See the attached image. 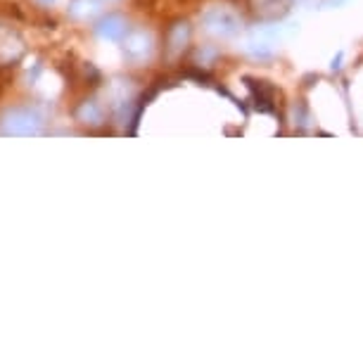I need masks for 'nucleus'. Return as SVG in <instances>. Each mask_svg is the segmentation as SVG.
Listing matches in <instances>:
<instances>
[{
  "mask_svg": "<svg viewBox=\"0 0 363 363\" xmlns=\"http://www.w3.org/2000/svg\"><path fill=\"white\" fill-rule=\"evenodd\" d=\"M24 55V43L12 29H0V69L15 67Z\"/></svg>",
  "mask_w": 363,
  "mask_h": 363,
  "instance_id": "nucleus-3",
  "label": "nucleus"
},
{
  "mask_svg": "<svg viewBox=\"0 0 363 363\" xmlns=\"http://www.w3.org/2000/svg\"><path fill=\"white\" fill-rule=\"evenodd\" d=\"M252 5H255V12L262 17H280L285 15L287 8H290V0H252Z\"/></svg>",
  "mask_w": 363,
  "mask_h": 363,
  "instance_id": "nucleus-7",
  "label": "nucleus"
},
{
  "mask_svg": "<svg viewBox=\"0 0 363 363\" xmlns=\"http://www.w3.org/2000/svg\"><path fill=\"white\" fill-rule=\"evenodd\" d=\"M186 38H188V26L186 24H176V29L171 31V36H169L171 50H181V45L186 43Z\"/></svg>",
  "mask_w": 363,
  "mask_h": 363,
  "instance_id": "nucleus-8",
  "label": "nucleus"
},
{
  "mask_svg": "<svg viewBox=\"0 0 363 363\" xmlns=\"http://www.w3.org/2000/svg\"><path fill=\"white\" fill-rule=\"evenodd\" d=\"M3 131L8 135H38L43 131V119H40V114L36 109L17 107L5 114Z\"/></svg>",
  "mask_w": 363,
  "mask_h": 363,
  "instance_id": "nucleus-1",
  "label": "nucleus"
},
{
  "mask_svg": "<svg viewBox=\"0 0 363 363\" xmlns=\"http://www.w3.org/2000/svg\"><path fill=\"white\" fill-rule=\"evenodd\" d=\"M98 33L105 40H121L126 36V22L116 15H109L98 24Z\"/></svg>",
  "mask_w": 363,
  "mask_h": 363,
  "instance_id": "nucleus-6",
  "label": "nucleus"
},
{
  "mask_svg": "<svg viewBox=\"0 0 363 363\" xmlns=\"http://www.w3.org/2000/svg\"><path fill=\"white\" fill-rule=\"evenodd\" d=\"M245 52H250L252 57H269L273 52V38L269 31H255L245 40Z\"/></svg>",
  "mask_w": 363,
  "mask_h": 363,
  "instance_id": "nucleus-5",
  "label": "nucleus"
},
{
  "mask_svg": "<svg viewBox=\"0 0 363 363\" xmlns=\"http://www.w3.org/2000/svg\"><path fill=\"white\" fill-rule=\"evenodd\" d=\"M74 8H84V10H79L77 15H93V12L98 10V3H95V0H79Z\"/></svg>",
  "mask_w": 363,
  "mask_h": 363,
  "instance_id": "nucleus-9",
  "label": "nucleus"
},
{
  "mask_svg": "<svg viewBox=\"0 0 363 363\" xmlns=\"http://www.w3.org/2000/svg\"><path fill=\"white\" fill-rule=\"evenodd\" d=\"M38 3H40V5H52L55 0H38Z\"/></svg>",
  "mask_w": 363,
  "mask_h": 363,
  "instance_id": "nucleus-10",
  "label": "nucleus"
},
{
  "mask_svg": "<svg viewBox=\"0 0 363 363\" xmlns=\"http://www.w3.org/2000/svg\"><path fill=\"white\" fill-rule=\"evenodd\" d=\"M124 50L131 60H145L152 50V38L145 31H133L124 38Z\"/></svg>",
  "mask_w": 363,
  "mask_h": 363,
  "instance_id": "nucleus-4",
  "label": "nucleus"
},
{
  "mask_svg": "<svg viewBox=\"0 0 363 363\" xmlns=\"http://www.w3.org/2000/svg\"><path fill=\"white\" fill-rule=\"evenodd\" d=\"M202 24L209 33H214L218 38H233L240 33V17L235 12L225 10V8H209L202 15Z\"/></svg>",
  "mask_w": 363,
  "mask_h": 363,
  "instance_id": "nucleus-2",
  "label": "nucleus"
}]
</instances>
